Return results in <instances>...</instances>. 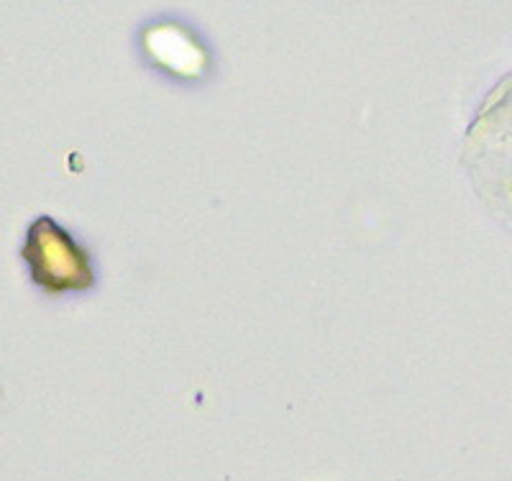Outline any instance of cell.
<instances>
[{
    "label": "cell",
    "mask_w": 512,
    "mask_h": 481,
    "mask_svg": "<svg viewBox=\"0 0 512 481\" xmlns=\"http://www.w3.org/2000/svg\"><path fill=\"white\" fill-rule=\"evenodd\" d=\"M21 259L29 267L31 282L52 297L82 295L98 284L93 251L52 215H39L31 223Z\"/></svg>",
    "instance_id": "obj_1"
},
{
    "label": "cell",
    "mask_w": 512,
    "mask_h": 481,
    "mask_svg": "<svg viewBox=\"0 0 512 481\" xmlns=\"http://www.w3.org/2000/svg\"><path fill=\"white\" fill-rule=\"evenodd\" d=\"M141 62L157 75L172 82H195L208 80L213 72V52L208 41L195 31V26L185 24L180 18H154L141 26L139 39Z\"/></svg>",
    "instance_id": "obj_2"
}]
</instances>
